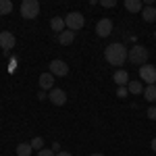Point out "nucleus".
Instances as JSON below:
<instances>
[{"mask_svg": "<svg viewBox=\"0 0 156 156\" xmlns=\"http://www.w3.org/2000/svg\"><path fill=\"white\" fill-rule=\"evenodd\" d=\"M56 156H73V154H69V152H58Z\"/></svg>", "mask_w": 156, "mask_h": 156, "instance_id": "nucleus-29", "label": "nucleus"}, {"mask_svg": "<svg viewBox=\"0 0 156 156\" xmlns=\"http://www.w3.org/2000/svg\"><path fill=\"white\" fill-rule=\"evenodd\" d=\"M154 37H156V31H154Z\"/></svg>", "mask_w": 156, "mask_h": 156, "instance_id": "nucleus-31", "label": "nucleus"}, {"mask_svg": "<svg viewBox=\"0 0 156 156\" xmlns=\"http://www.w3.org/2000/svg\"><path fill=\"white\" fill-rule=\"evenodd\" d=\"M129 94V90H127V85H119V90H117V96L119 98H125Z\"/></svg>", "mask_w": 156, "mask_h": 156, "instance_id": "nucleus-22", "label": "nucleus"}, {"mask_svg": "<svg viewBox=\"0 0 156 156\" xmlns=\"http://www.w3.org/2000/svg\"><path fill=\"white\" fill-rule=\"evenodd\" d=\"M140 79H142V81H144V83H156V67L154 65H148V62H146V65H142V67H140Z\"/></svg>", "mask_w": 156, "mask_h": 156, "instance_id": "nucleus-5", "label": "nucleus"}, {"mask_svg": "<svg viewBox=\"0 0 156 156\" xmlns=\"http://www.w3.org/2000/svg\"><path fill=\"white\" fill-rule=\"evenodd\" d=\"M54 87V75L52 73H42L40 75V90H52Z\"/></svg>", "mask_w": 156, "mask_h": 156, "instance_id": "nucleus-10", "label": "nucleus"}, {"mask_svg": "<svg viewBox=\"0 0 156 156\" xmlns=\"http://www.w3.org/2000/svg\"><path fill=\"white\" fill-rule=\"evenodd\" d=\"M40 15V2L37 0H23L21 2V17L23 19H36Z\"/></svg>", "mask_w": 156, "mask_h": 156, "instance_id": "nucleus-3", "label": "nucleus"}, {"mask_svg": "<svg viewBox=\"0 0 156 156\" xmlns=\"http://www.w3.org/2000/svg\"><path fill=\"white\" fill-rule=\"evenodd\" d=\"M144 98L148 102H156V83H150L144 87Z\"/></svg>", "mask_w": 156, "mask_h": 156, "instance_id": "nucleus-17", "label": "nucleus"}, {"mask_svg": "<svg viewBox=\"0 0 156 156\" xmlns=\"http://www.w3.org/2000/svg\"><path fill=\"white\" fill-rule=\"evenodd\" d=\"M104 56H106V62H108V65H112V67H121V65L127 60V56H129V50L125 48L123 44L115 42V44L106 46Z\"/></svg>", "mask_w": 156, "mask_h": 156, "instance_id": "nucleus-1", "label": "nucleus"}, {"mask_svg": "<svg viewBox=\"0 0 156 156\" xmlns=\"http://www.w3.org/2000/svg\"><path fill=\"white\" fill-rule=\"evenodd\" d=\"M75 36H77V31H73V29H65V31H60V34H58V44L67 46V44H71L73 40H75Z\"/></svg>", "mask_w": 156, "mask_h": 156, "instance_id": "nucleus-11", "label": "nucleus"}, {"mask_svg": "<svg viewBox=\"0 0 156 156\" xmlns=\"http://www.w3.org/2000/svg\"><path fill=\"white\" fill-rule=\"evenodd\" d=\"M50 73H52L54 77H65V75L69 73V65H67L65 60H60V58L52 60V62H50Z\"/></svg>", "mask_w": 156, "mask_h": 156, "instance_id": "nucleus-6", "label": "nucleus"}, {"mask_svg": "<svg viewBox=\"0 0 156 156\" xmlns=\"http://www.w3.org/2000/svg\"><path fill=\"white\" fill-rule=\"evenodd\" d=\"M50 27H52L56 34H60V31H65V27H67V25H65V19H62V17H52Z\"/></svg>", "mask_w": 156, "mask_h": 156, "instance_id": "nucleus-16", "label": "nucleus"}, {"mask_svg": "<svg viewBox=\"0 0 156 156\" xmlns=\"http://www.w3.org/2000/svg\"><path fill=\"white\" fill-rule=\"evenodd\" d=\"M112 79H115L119 85H127V83H129V73L125 71V69H119V71H115Z\"/></svg>", "mask_w": 156, "mask_h": 156, "instance_id": "nucleus-14", "label": "nucleus"}, {"mask_svg": "<svg viewBox=\"0 0 156 156\" xmlns=\"http://www.w3.org/2000/svg\"><path fill=\"white\" fill-rule=\"evenodd\" d=\"M37 156H56V152L52 148H42V150H37Z\"/></svg>", "mask_w": 156, "mask_h": 156, "instance_id": "nucleus-21", "label": "nucleus"}, {"mask_svg": "<svg viewBox=\"0 0 156 156\" xmlns=\"http://www.w3.org/2000/svg\"><path fill=\"white\" fill-rule=\"evenodd\" d=\"M98 2H100L104 9H112V6L117 4V0H98Z\"/></svg>", "mask_w": 156, "mask_h": 156, "instance_id": "nucleus-23", "label": "nucleus"}, {"mask_svg": "<svg viewBox=\"0 0 156 156\" xmlns=\"http://www.w3.org/2000/svg\"><path fill=\"white\" fill-rule=\"evenodd\" d=\"M31 148H34V150H42V148H44V140H42V137H34V140H31Z\"/></svg>", "mask_w": 156, "mask_h": 156, "instance_id": "nucleus-20", "label": "nucleus"}, {"mask_svg": "<svg viewBox=\"0 0 156 156\" xmlns=\"http://www.w3.org/2000/svg\"><path fill=\"white\" fill-rule=\"evenodd\" d=\"M150 146H152V150H154V152H156V137H154V140H152V144H150Z\"/></svg>", "mask_w": 156, "mask_h": 156, "instance_id": "nucleus-28", "label": "nucleus"}, {"mask_svg": "<svg viewBox=\"0 0 156 156\" xmlns=\"http://www.w3.org/2000/svg\"><path fill=\"white\" fill-rule=\"evenodd\" d=\"M142 2H144V4H148V6H152V2H154V0H142Z\"/></svg>", "mask_w": 156, "mask_h": 156, "instance_id": "nucleus-27", "label": "nucleus"}, {"mask_svg": "<svg viewBox=\"0 0 156 156\" xmlns=\"http://www.w3.org/2000/svg\"><path fill=\"white\" fill-rule=\"evenodd\" d=\"M15 36H12L11 31H0V48L4 50V52H9V50L15 48Z\"/></svg>", "mask_w": 156, "mask_h": 156, "instance_id": "nucleus-8", "label": "nucleus"}, {"mask_svg": "<svg viewBox=\"0 0 156 156\" xmlns=\"http://www.w3.org/2000/svg\"><path fill=\"white\" fill-rule=\"evenodd\" d=\"M37 98H40V100H46V98H48V94H46V92H44V90H42V92H40V94H37Z\"/></svg>", "mask_w": 156, "mask_h": 156, "instance_id": "nucleus-26", "label": "nucleus"}, {"mask_svg": "<svg viewBox=\"0 0 156 156\" xmlns=\"http://www.w3.org/2000/svg\"><path fill=\"white\" fill-rule=\"evenodd\" d=\"M85 23V19H83V15L81 12H69L67 17H65V25H67V29H73V31H79L81 27H83Z\"/></svg>", "mask_w": 156, "mask_h": 156, "instance_id": "nucleus-4", "label": "nucleus"}, {"mask_svg": "<svg viewBox=\"0 0 156 156\" xmlns=\"http://www.w3.org/2000/svg\"><path fill=\"white\" fill-rule=\"evenodd\" d=\"M123 4H125V9L129 12H142V9H144V2L142 0H125Z\"/></svg>", "mask_w": 156, "mask_h": 156, "instance_id": "nucleus-13", "label": "nucleus"}, {"mask_svg": "<svg viewBox=\"0 0 156 156\" xmlns=\"http://www.w3.org/2000/svg\"><path fill=\"white\" fill-rule=\"evenodd\" d=\"M31 142H21V144L17 146V156H29L31 154Z\"/></svg>", "mask_w": 156, "mask_h": 156, "instance_id": "nucleus-18", "label": "nucleus"}, {"mask_svg": "<svg viewBox=\"0 0 156 156\" xmlns=\"http://www.w3.org/2000/svg\"><path fill=\"white\" fill-rule=\"evenodd\" d=\"M127 90H129V94L140 96V94H144V83L142 81H129L127 83Z\"/></svg>", "mask_w": 156, "mask_h": 156, "instance_id": "nucleus-15", "label": "nucleus"}, {"mask_svg": "<svg viewBox=\"0 0 156 156\" xmlns=\"http://www.w3.org/2000/svg\"><path fill=\"white\" fill-rule=\"evenodd\" d=\"M148 56H150V52H148V48L146 46H140V44H135V46H131V50H129V56H127V60H131L133 65H146L148 62Z\"/></svg>", "mask_w": 156, "mask_h": 156, "instance_id": "nucleus-2", "label": "nucleus"}, {"mask_svg": "<svg viewBox=\"0 0 156 156\" xmlns=\"http://www.w3.org/2000/svg\"><path fill=\"white\" fill-rule=\"evenodd\" d=\"M148 119H150V121H156V106H150V108H148Z\"/></svg>", "mask_w": 156, "mask_h": 156, "instance_id": "nucleus-24", "label": "nucleus"}, {"mask_svg": "<svg viewBox=\"0 0 156 156\" xmlns=\"http://www.w3.org/2000/svg\"><path fill=\"white\" fill-rule=\"evenodd\" d=\"M12 12V2L11 0H0V15H9Z\"/></svg>", "mask_w": 156, "mask_h": 156, "instance_id": "nucleus-19", "label": "nucleus"}, {"mask_svg": "<svg viewBox=\"0 0 156 156\" xmlns=\"http://www.w3.org/2000/svg\"><path fill=\"white\" fill-rule=\"evenodd\" d=\"M142 19H144L146 23H154V21H156V9L146 4L144 9H142Z\"/></svg>", "mask_w": 156, "mask_h": 156, "instance_id": "nucleus-12", "label": "nucleus"}, {"mask_svg": "<svg viewBox=\"0 0 156 156\" xmlns=\"http://www.w3.org/2000/svg\"><path fill=\"white\" fill-rule=\"evenodd\" d=\"M52 150H54L56 154H58V152H60V144H58V142H54V144H52Z\"/></svg>", "mask_w": 156, "mask_h": 156, "instance_id": "nucleus-25", "label": "nucleus"}, {"mask_svg": "<svg viewBox=\"0 0 156 156\" xmlns=\"http://www.w3.org/2000/svg\"><path fill=\"white\" fill-rule=\"evenodd\" d=\"M92 156H102V154H92Z\"/></svg>", "mask_w": 156, "mask_h": 156, "instance_id": "nucleus-30", "label": "nucleus"}, {"mask_svg": "<svg viewBox=\"0 0 156 156\" xmlns=\"http://www.w3.org/2000/svg\"><path fill=\"white\" fill-rule=\"evenodd\" d=\"M96 34L100 37L110 36V34H112V21H110V19H100L96 23Z\"/></svg>", "mask_w": 156, "mask_h": 156, "instance_id": "nucleus-9", "label": "nucleus"}, {"mask_svg": "<svg viewBox=\"0 0 156 156\" xmlns=\"http://www.w3.org/2000/svg\"><path fill=\"white\" fill-rule=\"evenodd\" d=\"M48 100L54 104V106H62V104L67 102V94H65L60 87H52L50 94H48Z\"/></svg>", "mask_w": 156, "mask_h": 156, "instance_id": "nucleus-7", "label": "nucleus"}]
</instances>
